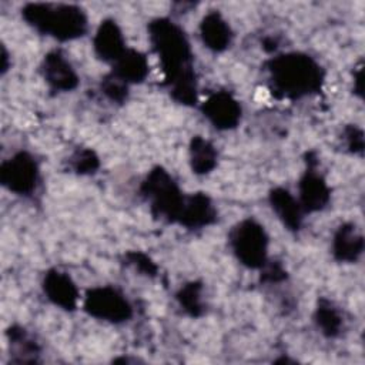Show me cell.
Instances as JSON below:
<instances>
[{
  "mask_svg": "<svg viewBox=\"0 0 365 365\" xmlns=\"http://www.w3.org/2000/svg\"><path fill=\"white\" fill-rule=\"evenodd\" d=\"M148 38L158 56L171 97L182 106L197 103V77L185 31L173 20L158 17L148 24Z\"/></svg>",
  "mask_w": 365,
  "mask_h": 365,
  "instance_id": "obj_1",
  "label": "cell"
},
{
  "mask_svg": "<svg viewBox=\"0 0 365 365\" xmlns=\"http://www.w3.org/2000/svg\"><path fill=\"white\" fill-rule=\"evenodd\" d=\"M268 81L277 98L298 100L318 93L324 84V70L305 53L289 51L267 61Z\"/></svg>",
  "mask_w": 365,
  "mask_h": 365,
  "instance_id": "obj_2",
  "label": "cell"
},
{
  "mask_svg": "<svg viewBox=\"0 0 365 365\" xmlns=\"http://www.w3.org/2000/svg\"><path fill=\"white\" fill-rule=\"evenodd\" d=\"M21 17L36 31L58 41L83 37L88 27L84 10L74 4L29 3L21 9Z\"/></svg>",
  "mask_w": 365,
  "mask_h": 365,
  "instance_id": "obj_3",
  "label": "cell"
},
{
  "mask_svg": "<svg viewBox=\"0 0 365 365\" xmlns=\"http://www.w3.org/2000/svg\"><path fill=\"white\" fill-rule=\"evenodd\" d=\"M140 192L150 205L155 218L177 222L181 214L185 195L171 174L163 167H154L141 182Z\"/></svg>",
  "mask_w": 365,
  "mask_h": 365,
  "instance_id": "obj_4",
  "label": "cell"
},
{
  "mask_svg": "<svg viewBox=\"0 0 365 365\" xmlns=\"http://www.w3.org/2000/svg\"><path fill=\"white\" fill-rule=\"evenodd\" d=\"M228 242L235 258L247 268L261 269L268 261V235L254 218L237 222L228 234Z\"/></svg>",
  "mask_w": 365,
  "mask_h": 365,
  "instance_id": "obj_5",
  "label": "cell"
},
{
  "mask_svg": "<svg viewBox=\"0 0 365 365\" xmlns=\"http://www.w3.org/2000/svg\"><path fill=\"white\" fill-rule=\"evenodd\" d=\"M83 308L90 317L111 324H121L133 317V307L125 295L110 285L88 289Z\"/></svg>",
  "mask_w": 365,
  "mask_h": 365,
  "instance_id": "obj_6",
  "label": "cell"
},
{
  "mask_svg": "<svg viewBox=\"0 0 365 365\" xmlns=\"http://www.w3.org/2000/svg\"><path fill=\"white\" fill-rule=\"evenodd\" d=\"M1 185L17 195H30L38 182V165L31 154L19 151L0 164Z\"/></svg>",
  "mask_w": 365,
  "mask_h": 365,
  "instance_id": "obj_7",
  "label": "cell"
},
{
  "mask_svg": "<svg viewBox=\"0 0 365 365\" xmlns=\"http://www.w3.org/2000/svg\"><path fill=\"white\" fill-rule=\"evenodd\" d=\"M331 200V188L318 170V161L312 153L307 154V168L298 182V202L304 211L317 212L324 210Z\"/></svg>",
  "mask_w": 365,
  "mask_h": 365,
  "instance_id": "obj_8",
  "label": "cell"
},
{
  "mask_svg": "<svg viewBox=\"0 0 365 365\" xmlns=\"http://www.w3.org/2000/svg\"><path fill=\"white\" fill-rule=\"evenodd\" d=\"M201 113L217 130L235 128L242 117L240 101L228 91H214L201 104Z\"/></svg>",
  "mask_w": 365,
  "mask_h": 365,
  "instance_id": "obj_9",
  "label": "cell"
},
{
  "mask_svg": "<svg viewBox=\"0 0 365 365\" xmlns=\"http://www.w3.org/2000/svg\"><path fill=\"white\" fill-rule=\"evenodd\" d=\"M41 74L51 91L67 93L78 86V76L60 50L48 51L41 61Z\"/></svg>",
  "mask_w": 365,
  "mask_h": 365,
  "instance_id": "obj_10",
  "label": "cell"
},
{
  "mask_svg": "<svg viewBox=\"0 0 365 365\" xmlns=\"http://www.w3.org/2000/svg\"><path fill=\"white\" fill-rule=\"evenodd\" d=\"M43 292L46 298L64 311H74L78 304V289L71 277L60 269H48L44 274Z\"/></svg>",
  "mask_w": 365,
  "mask_h": 365,
  "instance_id": "obj_11",
  "label": "cell"
},
{
  "mask_svg": "<svg viewBox=\"0 0 365 365\" xmlns=\"http://www.w3.org/2000/svg\"><path fill=\"white\" fill-rule=\"evenodd\" d=\"M217 220V210L212 200L204 192L185 195L178 224L188 230H200L211 225Z\"/></svg>",
  "mask_w": 365,
  "mask_h": 365,
  "instance_id": "obj_12",
  "label": "cell"
},
{
  "mask_svg": "<svg viewBox=\"0 0 365 365\" xmlns=\"http://www.w3.org/2000/svg\"><path fill=\"white\" fill-rule=\"evenodd\" d=\"M93 47L100 60L111 64L125 51V40L115 20L106 19L100 23L93 38Z\"/></svg>",
  "mask_w": 365,
  "mask_h": 365,
  "instance_id": "obj_13",
  "label": "cell"
},
{
  "mask_svg": "<svg viewBox=\"0 0 365 365\" xmlns=\"http://www.w3.org/2000/svg\"><path fill=\"white\" fill-rule=\"evenodd\" d=\"M331 248L336 261L345 264L356 262L364 251V235L355 224L344 222L334 232Z\"/></svg>",
  "mask_w": 365,
  "mask_h": 365,
  "instance_id": "obj_14",
  "label": "cell"
},
{
  "mask_svg": "<svg viewBox=\"0 0 365 365\" xmlns=\"http://www.w3.org/2000/svg\"><path fill=\"white\" fill-rule=\"evenodd\" d=\"M200 36L204 46L215 53L227 50L232 41V30L228 21L215 10L208 11L202 17L200 23Z\"/></svg>",
  "mask_w": 365,
  "mask_h": 365,
  "instance_id": "obj_15",
  "label": "cell"
},
{
  "mask_svg": "<svg viewBox=\"0 0 365 365\" xmlns=\"http://www.w3.org/2000/svg\"><path fill=\"white\" fill-rule=\"evenodd\" d=\"M268 201L275 212L277 218L289 231H298L302 224L304 211L295 198L287 188L275 187L268 194Z\"/></svg>",
  "mask_w": 365,
  "mask_h": 365,
  "instance_id": "obj_16",
  "label": "cell"
},
{
  "mask_svg": "<svg viewBox=\"0 0 365 365\" xmlns=\"http://www.w3.org/2000/svg\"><path fill=\"white\" fill-rule=\"evenodd\" d=\"M111 73L128 86L138 84L147 78L150 73V64L141 51L125 48V51L113 63Z\"/></svg>",
  "mask_w": 365,
  "mask_h": 365,
  "instance_id": "obj_17",
  "label": "cell"
},
{
  "mask_svg": "<svg viewBox=\"0 0 365 365\" xmlns=\"http://www.w3.org/2000/svg\"><path fill=\"white\" fill-rule=\"evenodd\" d=\"M190 167L194 174L205 175L211 173L218 163V151L211 141L201 135H194L188 148Z\"/></svg>",
  "mask_w": 365,
  "mask_h": 365,
  "instance_id": "obj_18",
  "label": "cell"
},
{
  "mask_svg": "<svg viewBox=\"0 0 365 365\" xmlns=\"http://www.w3.org/2000/svg\"><path fill=\"white\" fill-rule=\"evenodd\" d=\"M314 322L327 338H335L344 328V318L335 304L327 298H319L314 311Z\"/></svg>",
  "mask_w": 365,
  "mask_h": 365,
  "instance_id": "obj_19",
  "label": "cell"
},
{
  "mask_svg": "<svg viewBox=\"0 0 365 365\" xmlns=\"http://www.w3.org/2000/svg\"><path fill=\"white\" fill-rule=\"evenodd\" d=\"M10 355H13V362H36L38 355V345L31 338V335L23 328L13 325L7 331Z\"/></svg>",
  "mask_w": 365,
  "mask_h": 365,
  "instance_id": "obj_20",
  "label": "cell"
},
{
  "mask_svg": "<svg viewBox=\"0 0 365 365\" xmlns=\"http://www.w3.org/2000/svg\"><path fill=\"white\" fill-rule=\"evenodd\" d=\"M180 307L190 317H201L204 314V302H202V285L198 281H191L180 288L175 295Z\"/></svg>",
  "mask_w": 365,
  "mask_h": 365,
  "instance_id": "obj_21",
  "label": "cell"
},
{
  "mask_svg": "<svg viewBox=\"0 0 365 365\" xmlns=\"http://www.w3.org/2000/svg\"><path fill=\"white\" fill-rule=\"evenodd\" d=\"M70 168L80 175L94 174L100 167V160L91 148H77L68 158Z\"/></svg>",
  "mask_w": 365,
  "mask_h": 365,
  "instance_id": "obj_22",
  "label": "cell"
},
{
  "mask_svg": "<svg viewBox=\"0 0 365 365\" xmlns=\"http://www.w3.org/2000/svg\"><path fill=\"white\" fill-rule=\"evenodd\" d=\"M101 93L113 103H124L128 97V84L115 77L113 73L107 74L100 84Z\"/></svg>",
  "mask_w": 365,
  "mask_h": 365,
  "instance_id": "obj_23",
  "label": "cell"
},
{
  "mask_svg": "<svg viewBox=\"0 0 365 365\" xmlns=\"http://www.w3.org/2000/svg\"><path fill=\"white\" fill-rule=\"evenodd\" d=\"M124 257H125L127 264L133 265L141 274H144L147 277H155L157 275L158 268L147 254H144L141 251H130Z\"/></svg>",
  "mask_w": 365,
  "mask_h": 365,
  "instance_id": "obj_24",
  "label": "cell"
},
{
  "mask_svg": "<svg viewBox=\"0 0 365 365\" xmlns=\"http://www.w3.org/2000/svg\"><path fill=\"white\" fill-rule=\"evenodd\" d=\"M344 138L346 148L354 154H361L364 150V133L356 125H346L344 128Z\"/></svg>",
  "mask_w": 365,
  "mask_h": 365,
  "instance_id": "obj_25",
  "label": "cell"
},
{
  "mask_svg": "<svg viewBox=\"0 0 365 365\" xmlns=\"http://www.w3.org/2000/svg\"><path fill=\"white\" fill-rule=\"evenodd\" d=\"M261 269H262L261 281L265 284H279L287 278V271L279 262L267 261Z\"/></svg>",
  "mask_w": 365,
  "mask_h": 365,
  "instance_id": "obj_26",
  "label": "cell"
},
{
  "mask_svg": "<svg viewBox=\"0 0 365 365\" xmlns=\"http://www.w3.org/2000/svg\"><path fill=\"white\" fill-rule=\"evenodd\" d=\"M354 88H355V91L359 96L362 94V67H358V70H356V76H355V81H354Z\"/></svg>",
  "mask_w": 365,
  "mask_h": 365,
  "instance_id": "obj_27",
  "label": "cell"
},
{
  "mask_svg": "<svg viewBox=\"0 0 365 365\" xmlns=\"http://www.w3.org/2000/svg\"><path fill=\"white\" fill-rule=\"evenodd\" d=\"M7 60H9V56H7V53H6V48L1 47V73H3V74H4V73L7 71V68H9Z\"/></svg>",
  "mask_w": 365,
  "mask_h": 365,
  "instance_id": "obj_28",
  "label": "cell"
}]
</instances>
